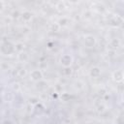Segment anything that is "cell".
<instances>
[{
    "label": "cell",
    "mask_w": 124,
    "mask_h": 124,
    "mask_svg": "<svg viewBox=\"0 0 124 124\" xmlns=\"http://www.w3.org/2000/svg\"><path fill=\"white\" fill-rule=\"evenodd\" d=\"M16 51V45L11 41H4L0 44V53L4 56H11Z\"/></svg>",
    "instance_id": "cell-1"
},
{
    "label": "cell",
    "mask_w": 124,
    "mask_h": 124,
    "mask_svg": "<svg viewBox=\"0 0 124 124\" xmlns=\"http://www.w3.org/2000/svg\"><path fill=\"white\" fill-rule=\"evenodd\" d=\"M59 63L63 68L72 67L74 63V57L69 53H64L59 58Z\"/></svg>",
    "instance_id": "cell-2"
},
{
    "label": "cell",
    "mask_w": 124,
    "mask_h": 124,
    "mask_svg": "<svg viewBox=\"0 0 124 124\" xmlns=\"http://www.w3.org/2000/svg\"><path fill=\"white\" fill-rule=\"evenodd\" d=\"M82 43H83V46L87 48H92L96 46L97 44V39L94 35H91V34H86L83 39H82Z\"/></svg>",
    "instance_id": "cell-3"
},
{
    "label": "cell",
    "mask_w": 124,
    "mask_h": 124,
    "mask_svg": "<svg viewBox=\"0 0 124 124\" xmlns=\"http://www.w3.org/2000/svg\"><path fill=\"white\" fill-rule=\"evenodd\" d=\"M29 78L34 82H40L44 80V74L41 69H34L29 73Z\"/></svg>",
    "instance_id": "cell-4"
},
{
    "label": "cell",
    "mask_w": 124,
    "mask_h": 124,
    "mask_svg": "<svg viewBox=\"0 0 124 124\" xmlns=\"http://www.w3.org/2000/svg\"><path fill=\"white\" fill-rule=\"evenodd\" d=\"M108 24L111 26V27H114V28H117V27H120L123 23V17L119 15H111L108 18Z\"/></svg>",
    "instance_id": "cell-5"
},
{
    "label": "cell",
    "mask_w": 124,
    "mask_h": 124,
    "mask_svg": "<svg viewBox=\"0 0 124 124\" xmlns=\"http://www.w3.org/2000/svg\"><path fill=\"white\" fill-rule=\"evenodd\" d=\"M91 8H92V11L98 13V14H104L107 12V8L105 6L104 3L102 2H93L92 5H91Z\"/></svg>",
    "instance_id": "cell-6"
},
{
    "label": "cell",
    "mask_w": 124,
    "mask_h": 124,
    "mask_svg": "<svg viewBox=\"0 0 124 124\" xmlns=\"http://www.w3.org/2000/svg\"><path fill=\"white\" fill-rule=\"evenodd\" d=\"M111 78L114 82L116 83H122L123 79H124V74L122 70H115L112 74H111Z\"/></svg>",
    "instance_id": "cell-7"
},
{
    "label": "cell",
    "mask_w": 124,
    "mask_h": 124,
    "mask_svg": "<svg viewBox=\"0 0 124 124\" xmlns=\"http://www.w3.org/2000/svg\"><path fill=\"white\" fill-rule=\"evenodd\" d=\"M33 16H34V14H33L31 11L25 10V11H23L22 13H20V16H19V17L21 18L22 21H24V22H29V21L32 20Z\"/></svg>",
    "instance_id": "cell-8"
},
{
    "label": "cell",
    "mask_w": 124,
    "mask_h": 124,
    "mask_svg": "<svg viewBox=\"0 0 124 124\" xmlns=\"http://www.w3.org/2000/svg\"><path fill=\"white\" fill-rule=\"evenodd\" d=\"M101 74H102V69L99 66H93L89 70V76L93 78H99L101 76Z\"/></svg>",
    "instance_id": "cell-9"
},
{
    "label": "cell",
    "mask_w": 124,
    "mask_h": 124,
    "mask_svg": "<svg viewBox=\"0 0 124 124\" xmlns=\"http://www.w3.org/2000/svg\"><path fill=\"white\" fill-rule=\"evenodd\" d=\"M16 59L21 62V63H24V62H27L29 60V54L24 51V50H20L18 51V53L16 54Z\"/></svg>",
    "instance_id": "cell-10"
},
{
    "label": "cell",
    "mask_w": 124,
    "mask_h": 124,
    "mask_svg": "<svg viewBox=\"0 0 124 124\" xmlns=\"http://www.w3.org/2000/svg\"><path fill=\"white\" fill-rule=\"evenodd\" d=\"M56 23L59 25L60 28H61V27H66V26H68L69 23H70V18H69L68 16H62V17H60V18L58 19V21H57Z\"/></svg>",
    "instance_id": "cell-11"
},
{
    "label": "cell",
    "mask_w": 124,
    "mask_h": 124,
    "mask_svg": "<svg viewBox=\"0 0 124 124\" xmlns=\"http://www.w3.org/2000/svg\"><path fill=\"white\" fill-rule=\"evenodd\" d=\"M119 46H120V41H119L118 39H116V38L110 40V42H109L108 45V46L110 49H112V50H115Z\"/></svg>",
    "instance_id": "cell-12"
},
{
    "label": "cell",
    "mask_w": 124,
    "mask_h": 124,
    "mask_svg": "<svg viewBox=\"0 0 124 124\" xmlns=\"http://www.w3.org/2000/svg\"><path fill=\"white\" fill-rule=\"evenodd\" d=\"M33 110H34L36 113L41 114L42 112H44V110H45V107L43 106V104H41V103L39 102L38 104H36L35 106H33Z\"/></svg>",
    "instance_id": "cell-13"
},
{
    "label": "cell",
    "mask_w": 124,
    "mask_h": 124,
    "mask_svg": "<svg viewBox=\"0 0 124 124\" xmlns=\"http://www.w3.org/2000/svg\"><path fill=\"white\" fill-rule=\"evenodd\" d=\"M61 74H62V76H64V77H70V76L73 74V69H72V67L63 68L62 71H61Z\"/></svg>",
    "instance_id": "cell-14"
},
{
    "label": "cell",
    "mask_w": 124,
    "mask_h": 124,
    "mask_svg": "<svg viewBox=\"0 0 124 124\" xmlns=\"http://www.w3.org/2000/svg\"><path fill=\"white\" fill-rule=\"evenodd\" d=\"M55 7H56V9L58 10V11H64L67 7H66V3L65 2H62V1H60V2H57L56 4H55Z\"/></svg>",
    "instance_id": "cell-15"
},
{
    "label": "cell",
    "mask_w": 124,
    "mask_h": 124,
    "mask_svg": "<svg viewBox=\"0 0 124 124\" xmlns=\"http://www.w3.org/2000/svg\"><path fill=\"white\" fill-rule=\"evenodd\" d=\"M106 106L104 105V104H99L98 106H96V111L97 112H99V113H102V112H104L105 110H106Z\"/></svg>",
    "instance_id": "cell-16"
},
{
    "label": "cell",
    "mask_w": 124,
    "mask_h": 124,
    "mask_svg": "<svg viewBox=\"0 0 124 124\" xmlns=\"http://www.w3.org/2000/svg\"><path fill=\"white\" fill-rule=\"evenodd\" d=\"M60 29V27H59V25L56 23V22H54V23H51V25H50V30L51 31H58Z\"/></svg>",
    "instance_id": "cell-17"
},
{
    "label": "cell",
    "mask_w": 124,
    "mask_h": 124,
    "mask_svg": "<svg viewBox=\"0 0 124 124\" xmlns=\"http://www.w3.org/2000/svg\"><path fill=\"white\" fill-rule=\"evenodd\" d=\"M61 98L63 99V101H69L70 98H71V96H70L68 93H63V94L61 95Z\"/></svg>",
    "instance_id": "cell-18"
},
{
    "label": "cell",
    "mask_w": 124,
    "mask_h": 124,
    "mask_svg": "<svg viewBox=\"0 0 124 124\" xmlns=\"http://www.w3.org/2000/svg\"><path fill=\"white\" fill-rule=\"evenodd\" d=\"M13 88H14L16 91L19 90V89H20V85H19V83H18V82H15V83H13Z\"/></svg>",
    "instance_id": "cell-19"
},
{
    "label": "cell",
    "mask_w": 124,
    "mask_h": 124,
    "mask_svg": "<svg viewBox=\"0 0 124 124\" xmlns=\"http://www.w3.org/2000/svg\"><path fill=\"white\" fill-rule=\"evenodd\" d=\"M4 8H5V3H4L3 1H1V0H0V13L4 10Z\"/></svg>",
    "instance_id": "cell-20"
}]
</instances>
